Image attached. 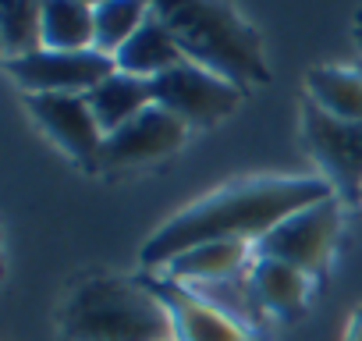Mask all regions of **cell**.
<instances>
[{"instance_id": "1", "label": "cell", "mask_w": 362, "mask_h": 341, "mask_svg": "<svg viewBox=\"0 0 362 341\" xmlns=\"http://www.w3.org/2000/svg\"><path fill=\"white\" fill-rule=\"evenodd\" d=\"M330 196H334V189L327 178H259V182L228 185V189L199 200L196 207L181 210L174 221H167L142 245V263L167 267L174 256L189 253L203 242H217V238L259 242L284 217H291L320 200H330Z\"/></svg>"}, {"instance_id": "2", "label": "cell", "mask_w": 362, "mask_h": 341, "mask_svg": "<svg viewBox=\"0 0 362 341\" xmlns=\"http://www.w3.org/2000/svg\"><path fill=\"white\" fill-rule=\"evenodd\" d=\"M149 11L170 33L185 61L242 89L270 82L259 33L228 0H149Z\"/></svg>"}, {"instance_id": "3", "label": "cell", "mask_w": 362, "mask_h": 341, "mask_svg": "<svg viewBox=\"0 0 362 341\" xmlns=\"http://www.w3.org/2000/svg\"><path fill=\"white\" fill-rule=\"evenodd\" d=\"M61 330L68 341H174V316L153 284L89 277L71 291Z\"/></svg>"}, {"instance_id": "4", "label": "cell", "mask_w": 362, "mask_h": 341, "mask_svg": "<svg viewBox=\"0 0 362 341\" xmlns=\"http://www.w3.org/2000/svg\"><path fill=\"white\" fill-rule=\"evenodd\" d=\"M153 103L181 117L189 128H214L217 121L235 114V107L242 103V86L192 61H181L153 79Z\"/></svg>"}, {"instance_id": "5", "label": "cell", "mask_w": 362, "mask_h": 341, "mask_svg": "<svg viewBox=\"0 0 362 341\" xmlns=\"http://www.w3.org/2000/svg\"><path fill=\"white\" fill-rule=\"evenodd\" d=\"M302 139L313 160L323 167L334 196L355 203L362 192V121H337L302 103Z\"/></svg>"}, {"instance_id": "6", "label": "cell", "mask_w": 362, "mask_h": 341, "mask_svg": "<svg viewBox=\"0 0 362 341\" xmlns=\"http://www.w3.org/2000/svg\"><path fill=\"white\" fill-rule=\"evenodd\" d=\"M4 68L25 89V96L33 93L86 96L117 71V61L100 50H36L25 57H8Z\"/></svg>"}, {"instance_id": "7", "label": "cell", "mask_w": 362, "mask_h": 341, "mask_svg": "<svg viewBox=\"0 0 362 341\" xmlns=\"http://www.w3.org/2000/svg\"><path fill=\"white\" fill-rule=\"evenodd\" d=\"M337 217H341L337 214V196L320 200V203L284 217L274 231H267L256 242V256L291 263L302 274H320L327 256H330L334 235H337Z\"/></svg>"}, {"instance_id": "8", "label": "cell", "mask_w": 362, "mask_h": 341, "mask_svg": "<svg viewBox=\"0 0 362 341\" xmlns=\"http://www.w3.org/2000/svg\"><path fill=\"white\" fill-rule=\"evenodd\" d=\"M185 135H189L185 121L174 117L163 107H156V103H149L128 125H121L117 132L103 135L96 167L100 170H132V167L156 163V160H163L174 149L185 146Z\"/></svg>"}, {"instance_id": "9", "label": "cell", "mask_w": 362, "mask_h": 341, "mask_svg": "<svg viewBox=\"0 0 362 341\" xmlns=\"http://www.w3.org/2000/svg\"><path fill=\"white\" fill-rule=\"evenodd\" d=\"M25 110L50 135V142H57L75 163L96 167L100 146H103V132H100V125H96L89 103H86V96H71V93H33V96H25Z\"/></svg>"}, {"instance_id": "10", "label": "cell", "mask_w": 362, "mask_h": 341, "mask_svg": "<svg viewBox=\"0 0 362 341\" xmlns=\"http://www.w3.org/2000/svg\"><path fill=\"white\" fill-rule=\"evenodd\" d=\"M153 291L163 299V306L174 316V341H256L235 316L210 306L203 295H196L185 284L163 281L153 284Z\"/></svg>"}, {"instance_id": "11", "label": "cell", "mask_w": 362, "mask_h": 341, "mask_svg": "<svg viewBox=\"0 0 362 341\" xmlns=\"http://www.w3.org/2000/svg\"><path fill=\"white\" fill-rule=\"evenodd\" d=\"M86 103H89L100 132L110 135V132H117L121 125H128L135 114H142L153 103V79L114 71L110 79H103L96 89L86 93Z\"/></svg>"}, {"instance_id": "12", "label": "cell", "mask_w": 362, "mask_h": 341, "mask_svg": "<svg viewBox=\"0 0 362 341\" xmlns=\"http://www.w3.org/2000/svg\"><path fill=\"white\" fill-rule=\"evenodd\" d=\"M249 260V242L242 238H217V242H203L189 253H181L167 263L170 281H192V284H217V281H231L238 277V270Z\"/></svg>"}, {"instance_id": "13", "label": "cell", "mask_w": 362, "mask_h": 341, "mask_svg": "<svg viewBox=\"0 0 362 341\" xmlns=\"http://www.w3.org/2000/svg\"><path fill=\"white\" fill-rule=\"evenodd\" d=\"M117 71L124 75H139V79H156L163 71H170L174 64L185 61V54L177 50V43L170 40V33L160 25V18L149 11V18L142 22V29L114 54Z\"/></svg>"}, {"instance_id": "14", "label": "cell", "mask_w": 362, "mask_h": 341, "mask_svg": "<svg viewBox=\"0 0 362 341\" xmlns=\"http://www.w3.org/2000/svg\"><path fill=\"white\" fill-rule=\"evenodd\" d=\"M305 100L337 121H362V71L313 68L305 75Z\"/></svg>"}, {"instance_id": "15", "label": "cell", "mask_w": 362, "mask_h": 341, "mask_svg": "<svg viewBox=\"0 0 362 341\" xmlns=\"http://www.w3.org/2000/svg\"><path fill=\"white\" fill-rule=\"evenodd\" d=\"M249 281H252V291H256L259 306L270 309V313H277V316H295V313L305 306L309 274H302V270L291 267V263L256 260Z\"/></svg>"}, {"instance_id": "16", "label": "cell", "mask_w": 362, "mask_h": 341, "mask_svg": "<svg viewBox=\"0 0 362 341\" xmlns=\"http://www.w3.org/2000/svg\"><path fill=\"white\" fill-rule=\"evenodd\" d=\"M93 8L82 0H43V50H93Z\"/></svg>"}, {"instance_id": "17", "label": "cell", "mask_w": 362, "mask_h": 341, "mask_svg": "<svg viewBox=\"0 0 362 341\" xmlns=\"http://www.w3.org/2000/svg\"><path fill=\"white\" fill-rule=\"evenodd\" d=\"M149 18V0H103L93 8V25H96V43L93 50L114 57Z\"/></svg>"}, {"instance_id": "18", "label": "cell", "mask_w": 362, "mask_h": 341, "mask_svg": "<svg viewBox=\"0 0 362 341\" xmlns=\"http://www.w3.org/2000/svg\"><path fill=\"white\" fill-rule=\"evenodd\" d=\"M0 40L8 57L43 50V0H0Z\"/></svg>"}, {"instance_id": "19", "label": "cell", "mask_w": 362, "mask_h": 341, "mask_svg": "<svg viewBox=\"0 0 362 341\" xmlns=\"http://www.w3.org/2000/svg\"><path fill=\"white\" fill-rule=\"evenodd\" d=\"M344 341H362V309L351 316V323H348V337Z\"/></svg>"}, {"instance_id": "20", "label": "cell", "mask_w": 362, "mask_h": 341, "mask_svg": "<svg viewBox=\"0 0 362 341\" xmlns=\"http://www.w3.org/2000/svg\"><path fill=\"white\" fill-rule=\"evenodd\" d=\"M351 40H355V47L362 50V11L355 15V25H351Z\"/></svg>"}, {"instance_id": "21", "label": "cell", "mask_w": 362, "mask_h": 341, "mask_svg": "<svg viewBox=\"0 0 362 341\" xmlns=\"http://www.w3.org/2000/svg\"><path fill=\"white\" fill-rule=\"evenodd\" d=\"M82 4H89V8H100V4H103V0H82Z\"/></svg>"}, {"instance_id": "22", "label": "cell", "mask_w": 362, "mask_h": 341, "mask_svg": "<svg viewBox=\"0 0 362 341\" xmlns=\"http://www.w3.org/2000/svg\"><path fill=\"white\" fill-rule=\"evenodd\" d=\"M358 203H362V192H358Z\"/></svg>"}]
</instances>
